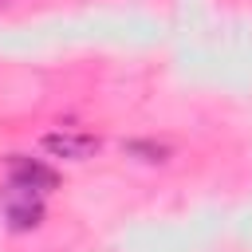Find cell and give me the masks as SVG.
Segmentation results:
<instances>
[{
	"mask_svg": "<svg viewBox=\"0 0 252 252\" xmlns=\"http://www.w3.org/2000/svg\"><path fill=\"white\" fill-rule=\"evenodd\" d=\"M8 173H12L16 185H28V189H35V193H51V189H59V173H55L51 165L35 161V158H24V154H12Z\"/></svg>",
	"mask_w": 252,
	"mask_h": 252,
	"instance_id": "2",
	"label": "cell"
},
{
	"mask_svg": "<svg viewBox=\"0 0 252 252\" xmlns=\"http://www.w3.org/2000/svg\"><path fill=\"white\" fill-rule=\"evenodd\" d=\"M0 205H4V217H8V228L12 232H28V228H35L43 220V193H35L28 185L8 181Z\"/></svg>",
	"mask_w": 252,
	"mask_h": 252,
	"instance_id": "1",
	"label": "cell"
},
{
	"mask_svg": "<svg viewBox=\"0 0 252 252\" xmlns=\"http://www.w3.org/2000/svg\"><path fill=\"white\" fill-rule=\"evenodd\" d=\"M47 154H55V158H71V161H83V158H91L94 150H98V138H91V134H71V130H59V134H43V142H39Z\"/></svg>",
	"mask_w": 252,
	"mask_h": 252,
	"instance_id": "3",
	"label": "cell"
}]
</instances>
